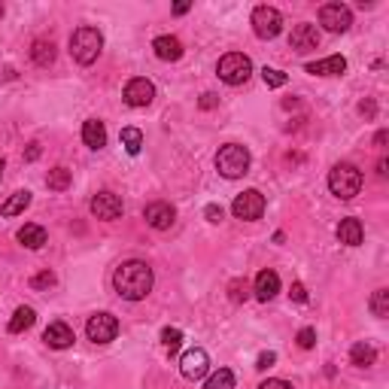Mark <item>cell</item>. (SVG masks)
I'll list each match as a JSON object with an SVG mask.
<instances>
[{"mask_svg": "<svg viewBox=\"0 0 389 389\" xmlns=\"http://www.w3.org/2000/svg\"><path fill=\"white\" fill-rule=\"evenodd\" d=\"M152 283H156L152 268L146 262H140V259L122 262L116 268V274H112V286H116V292L125 301H143L152 292Z\"/></svg>", "mask_w": 389, "mask_h": 389, "instance_id": "obj_1", "label": "cell"}, {"mask_svg": "<svg viewBox=\"0 0 389 389\" xmlns=\"http://www.w3.org/2000/svg\"><path fill=\"white\" fill-rule=\"evenodd\" d=\"M100 49H104V34L91 25H83L70 34V55L76 64H95Z\"/></svg>", "mask_w": 389, "mask_h": 389, "instance_id": "obj_2", "label": "cell"}, {"mask_svg": "<svg viewBox=\"0 0 389 389\" xmlns=\"http://www.w3.org/2000/svg\"><path fill=\"white\" fill-rule=\"evenodd\" d=\"M329 189L335 198L341 201H353L356 194L362 192V170L350 165V161H341V165H335L329 170Z\"/></svg>", "mask_w": 389, "mask_h": 389, "instance_id": "obj_3", "label": "cell"}, {"mask_svg": "<svg viewBox=\"0 0 389 389\" xmlns=\"http://www.w3.org/2000/svg\"><path fill=\"white\" fill-rule=\"evenodd\" d=\"M250 149L240 146V143H225V146L216 152V170L225 180H238L250 170Z\"/></svg>", "mask_w": 389, "mask_h": 389, "instance_id": "obj_4", "label": "cell"}, {"mask_svg": "<svg viewBox=\"0 0 389 389\" xmlns=\"http://www.w3.org/2000/svg\"><path fill=\"white\" fill-rule=\"evenodd\" d=\"M216 74H219L222 83H228V86H243V83L250 79V74H252V61L243 55V52H228V55L219 58Z\"/></svg>", "mask_w": 389, "mask_h": 389, "instance_id": "obj_5", "label": "cell"}, {"mask_svg": "<svg viewBox=\"0 0 389 389\" xmlns=\"http://www.w3.org/2000/svg\"><path fill=\"white\" fill-rule=\"evenodd\" d=\"M252 30L259 40H274L283 30V16L274 6H255L252 9Z\"/></svg>", "mask_w": 389, "mask_h": 389, "instance_id": "obj_6", "label": "cell"}, {"mask_svg": "<svg viewBox=\"0 0 389 389\" xmlns=\"http://www.w3.org/2000/svg\"><path fill=\"white\" fill-rule=\"evenodd\" d=\"M231 213H234L238 219H243V222L262 219V213H265V194H262L259 189L240 192L238 198H234V204H231Z\"/></svg>", "mask_w": 389, "mask_h": 389, "instance_id": "obj_7", "label": "cell"}, {"mask_svg": "<svg viewBox=\"0 0 389 389\" xmlns=\"http://www.w3.org/2000/svg\"><path fill=\"white\" fill-rule=\"evenodd\" d=\"M86 335H88V341H95V344H110V341H116V335H119V320H116L112 313H95V316H88Z\"/></svg>", "mask_w": 389, "mask_h": 389, "instance_id": "obj_8", "label": "cell"}, {"mask_svg": "<svg viewBox=\"0 0 389 389\" xmlns=\"http://www.w3.org/2000/svg\"><path fill=\"white\" fill-rule=\"evenodd\" d=\"M320 25L325 30H332V34H344V30H350L353 25V13H350V6H344V4H325L320 9Z\"/></svg>", "mask_w": 389, "mask_h": 389, "instance_id": "obj_9", "label": "cell"}, {"mask_svg": "<svg viewBox=\"0 0 389 389\" xmlns=\"http://www.w3.org/2000/svg\"><path fill=\"white\" fill-rule=\"evenodd\" d=\"M180 371H182L186 381H201V377H207V371H210L207 350H201V347L186 350V353H182V359H180Z\"/></svg>", "mask_w": 389, "mask_h": 389, "instance_id": "obj_10", "label": "cell"}, {"mask_svg": "<svg viewBox=\"0 0 389 389\" xmlns=\"http://www.w3.org/2000/svg\"><path fill=\"white\" fill-rule=\"evenodd\" d=\"M122 98H125V104H128V107H134V110L149 107L152 100H156V86H152L146 76H137V79H131V83L125 86Z\"/></svg>", "mask_w": 389, "mask_h": 389, "instance_id": "obj_11", "label": "cell"}, {"mask_svg": "<svg viewBox=\"0 0 389 389\" xmlns=\"http://www.w3.org/2000/svg\"><path fill=\"white\" fill-rule=\"evenodd\" d=\"M88 207H91V216L100 219V222H112V219L122 216V198L112 192H98Z\"/></svg>", "mask_w": 389, "mask_h": 389, "instance_id": "obj_12", "label": "cell"}, {"mask_svg": "<svg viewBox=\"0 0 389 389\" xmlns=\"http://www.w3.org/2000/svg\"><path fill=\"white\" fill-rule=\"evenodd\" d=\"M143 219H146V225H152L156 231H168L173 219H177V210L170 207L168 201H152L146 210H143Z\"/></svg>", "mask_w": 389, "mask_h": 389, "instance_id": "obj_13", "label": "cell"}, {"mask_svg": "<svg viewBox=\"0 0 389 389\" xmlns=\"http://www.w3.org/2000/svg\"><path fill=\"white\" fill-rule=\"evenodd\" d=\"M289 46L295 49V52H310V49L320 46V30H316V25H295L292 34H289Z\"/></svg>", "mask_w": 389, "mask_h": 389, "instance_id": "obj_14", "label": "cell"}, {"mask_svg": "<svg viewBox=\"0 0 389 389\" xmlns=\"http://www.w3.org/2000/svg\"><path fill=\"white\" fill-rule=\"evenodd\" d=\"M43 341L52 347V350H67V347H74V329H70L67 323H52L49 329L43 332Z\"/></svg>", "mask_w": 389, "mask_h": 389, "instance_id": "obj_15", "label": "cell"}, {"mask_svg": "<svg viewBox=\"0 0 389 389\" xmlns=\"http://www.w3.org/2000/svg\"><path fill=\"white\" fill-rule=\"evenodd\" d=\"M344 70H347L344 55H329L323 61H310V64H307V74H313V76H341Z\"/></svg>", "mask_w": 389, "mask_h": 389, "instance_id": "obj_16", "label": "cell"}, {"mask_svg": "<svg viewBox=\"0 0 389 389\" xmlns=\"http://www.w3.org/2000/svg\"><path fill=\"white\" fill-rule=\"evenodd\" d=\"M280 292V277H277V271H259V277H255V298L259 301H271L274 295Z\"/></svg>", "mask_w": 389, "mask_h": 389, "instance_id": "obj_17", "label": "cell"}, {"mask_svg": "<svg viewBox=\"0 0 389 389\" xmlns=\"http://www.w3.org/2000/svg\"><path fill=\"white\" fill-rule=\"evenodd\" d=\"M152 49H156V55L161 61H180L182 58V43L177 37H170V34L152 40Z\"/></svg>", "mask_w": 389, "mask_h": 389, "instance_id": "obj_18", "label": "cell"}, {"mask_svg": "<svg viewBox=\"0 0 389 389\" xmlns=\"http://www.w3.org/2000/svg\"><path fill=\"white\" fill-rule=\"evenodd\" d=\"M365 238V228H362V222L359 219H341V225H337V240L347 243V247H359Z\"/></svg>", "mask_w": 389, "mask_h": 389, "instance_id": "obj_19", "label": "cell"}, {"mask_svg": "<svg viewBox=\"0 0 389 389\" xmlns=\"http://www.w3.org/2000/svg\"><path fill=\"white\" fill-rule=\"evenodd\" d=\"M83 140L88 149H104L107 146V128L100 119H88L83 125Z\"/></svg>", "mask_w": 389, "mask_h": 389, "instance_id": "obj_20", "label": "cell"}, {"mask_svg": "<svg viewBox=\"0 0 389 389\" xmlns=\"http://www.w3.org/2000/svg\"><path fill=\"white\" fill-rule=\"evenodd\" d=\"M18 243H22V247H28V250H40L46 243V228L43 225H37V222H28L25 228H18Z\"/></svg>", "mask_w": 389, "mask_h": 389, "instance_id": "obj_21", "label": "cell"}, {"mask_svg": "<svg viewBox=\"0 0 389 389\" xmlns=\"http://www.w3.org/2000/svg\"><path fill=\"white\" fill-rule=\"evenodd\" d=\"M55 43L52 40H34V46H30V58H34L37 67H49L55 61Z\"/></svg>", "mask_w": 389, "mask_h": 389, "instance_id": "obj_22", "label": "cell"}, {"mask_svg": "<svg viewBox=\"0 0 389 389\" xmlns=\"http://www.w3.org/2000/svg\"><path fill=\"white\" fill-rule=\"evenodd\" d=\"M34 323H37L34 307H18V310L13 313V320H9V332H13V335H22V332H28Z\"/></svg>", "mask_w": 389, "mask_h": 389, "instance_id": "obj_23", "label": "cell"}, {"mask_svg": "<svg viewBox=\"0 0 389 389\" xmlns=\"http://www.w3.org/2000/svg\"><path fill=\"white\" fill-rule=\"evenodd\" d=\"M350 359H353L356 368H371L377 362V350L371 344H356L350 350Z\"/></svg>", "mask_w": 389, "mask_h": 389, "instance_id": "obj_24", "label": "cell"}, {"mask_svg": "<svg viewBox=\"0 0 389 389\" xmlns=\"http://www.w3.org/2000/svg\"><path fill=\"white\" fill-rule=\"evenodd\" d=\"M30 204V192L25 189V192H16L13 198H9L4 207H0V216H18V213H22L25 207Z\"/></svg>", "mask_w": 389, "mask_h": 389, "instance_id": "obj_25", "label": "cell"}, {"mask_svg": "<svg viewBox=\"0 0 389 389\" xmlns=\"http://www.w3.org/2000/svg\"><path fill=\"white\" fill-rule=\"evenodd\" d=\"M119 137H122V146L128 149V156H137V152L143 149V131L140 128H131L128 125V128H122Z\"/></svg>", "mask_w": 389, "mask_h": 389, "instance_id": "obj_26", "label": "cell"}, {"mask_svg": "<svg viewBox=\"0 0 389 389\" xmlns=\"http://www.w3.org/2000/svg\"><path fill=\"white\" fill-rule=\"evenodd\" d=\"M70 170L67 168H55V170H49V177H46V186L52 189V192H64V189H70Z\"/></svg>", "mask_w": 389, "mask_h": 389, "instance_id": "obj_27", "label": "cell"}, {"mask_svg": "<svg viewBox=\"0 0 389 389\" xmlns=\"http://www.w3.org/2000/svg\"><path fill=\"white\" fill-rule=\"evenodd\" d=\"M204 389H234V374L228 371V368H219L216 374L207 377V386Z\"/></svg>", "mask_w": 389, "mask_h": 389, "instance_id": "obj_28", "label": "cell"}, {"mask_svg": "<svg viewBox=\"0 0 389 389\" xmlns=\"http://www.w3.org/2000/svg\"><path fill=\"white\" fill-rule=\"evenodd\" d=\"M371 313L377 316V320L389 316V289H377V292L371 295Z\"/></svg>", "mask_w": 389, "mask_h": 389, "instance_id": "obj_29", "label": "cell"}, {"mask_svg": "<svg viewBox=\"0 0 389 389\" xmlns=\"http://www.w3.org/2000/svg\"><path fill=\"white\" fill-rule=\"evenodd\" d=\"M228 298L234 301V304H243V301H247L250 298V286H247V280H231L228 283Z\"/></svg>", "mask_w": 389, "mask_h": 389, "instance_id": "obj_30", "label": "cell"}, {"mask_svg": "<svg viewBox=\"0 0 389 389\" xmlns=\"http://www.w3.org/2000/svg\"><path fill=\"white\" fill-rule=\"evenodd\" d=\"M262 79H265V86H268V88H283L286 83H289V76H286L283 70H274V67H265Z\"/></svg>", "mask_w": 389, "mask_h": 389, "instance_id": "obj_31", "label": "cell"}, {"mask_svg": "<svg viewBox=\"0 0 389 389\" xmlns=\"http://www.w3.org/2000/svg\"><path fill=\"white\" fill-rule=\"evenodd\" d=\"M161 344H165L168 350L173 353V350H177V347L182 344V332H180V329H170V325H168V329H161Z\"/></svg>", "mask_w": 389, "mask_h": 389, "instance_id": "obj_32", "label": "cell"}, {"mask_svg": "<svg viewBox=\"0 0 389 389\" xmlns=\"http://www.w3.org/2000/svg\"><path fill=\"white\" fill-rule=\"evenodd\" d=\"M30 286H34V289H52L55 286V274L52 271H40L34 280H30Z\"/></svg>", "mask_w": 389, "mask_h": 389, "instance_id": "obj_33", "label": "cell"}, {"mask_svg": "<svg viewBox=\"0 0 389 389\" xmlns=\"http://www.w3.org/2000/svg\"><path fill=\"white\" fill-rule=\"evenodd\" d=\"M295 341H298L301 350H310V347L316 344V332L310 329V325H307V329H301V332H298V337H295Z\"/></svg>", "mask_w": 389, "mask_h": 389, "instance_id": "obj_34", "label": "cell"}, {"mask_svg": "<svg viewBox=\"0 0 389 389\" xmlns=\"http://www.w3.org/2000/svg\"><path fill=\"white\" fill-rule=\"evenodd\" d=\"M274 362H277V353H271V350H268V353H262V356H259L255 368H259V371H268V368H271Z\"/></svg>", "mask_w": 389, "mask_h": 389, "instance_id": "obj_35", "label": "cell"}, {"mask_svg": "<svg viewBox=\"0 0 389 389\" xmlns=\"http://www.w3.org/2000/svg\"><path fill=\"white\" fill-rule=\"evenodd\" d=\"M204 216H207V222H222V207L219 204H207V207H204Z\"/></svg>", "mask_w": 389, "mask_h": 389, "instance_id": "obj_36", "label": "cell"}, {"mask_svg": "<svg viewBox=\"0 0 389 389\" xmlns=\"http://www.w3.org/2000/svg\"><path fill=\"white\" fill-rule=\"evenodd\" d=\"M289 295H292V301H298V304H304V301H307V289H304V283H292V289H289Z\"/></svg>", "mask_w": 389, "mask_h": 389, "instance_id": "obj_37", "label": "cell"}, {"mask_svg": "<svg viewBox=\"0 0 389 389\" xmlns=\"http://www.w3.org/2000/svg\"><path fill=\"white\" fill-rule=\"evenodd\" d=\"M259 389H292V383H286V381H280V377H271V381H265V383H259Z\"/></svg>", "mask_w": 389, "mask_h": 389, "instance_id": "obj_38", "label": "cell"}, {"mask_svg": "<svg viewBox=\"0 0 389 389\" xmlns=\"http://www.w3.org/2000/svg\"><path fill=\"white\" fill-rule=\"evenodd\" d=\"M216 104H219V98H216V95H210V91H207V95H201V100H198V107H201V110H213Z\"/></svg>", "mask_w": 389, "mask_h": 389, "instance_id": "obj_39", "label": "cell"}, {"mask_svg": "<svg viewBox=\"0 0 389 389\" xmlns=\"http://www.w3.org/2000/svg\"><path fill=\"white\" fill-rule=\"evenodd\" d=\"M359 112H362V116L371 119L374 112H377V104H374V100H362V104H359Z\"/></svg>", "mask_w": 389, "mask_h": 389, "instance_id": "obj_40", "label": "cell"}, {"mask_svg": "<svg viewBox=\"0 0 389 389\" xmlns=\"http://www.w3.org/2000/svg\"><path fill=\"white\" fill-rule=\"evenodd\" d=\"M189 0H180V4H173V16H186L189 13Z\"/></svg>", "mask_w": 389, "mask_h": 389, "instance_id": "obj_41", "label": "cell"}, {"mask_svg": "<svg viewBox=\"0 0 389 389\" xmlns=\"http://www.w3.org/2000/svg\"><path fill=\"white\" fill-rule=\"evenodd\" d=\"M25 158H28V161H37V158H40V146H37V143H30V146H28Z\"/></svg>", "mask_w": 389, "mask_h": 389, "instance_id": "obj_42", "label": "cell"}, {"mask_svg": "<svg viewBox=\"0 0 389 389\" xmlns=\"http://www.w3.org/2000/svg\"><path fill=\"white\" fill-rule=\"evenodd\" d=\"M386 137H389V134H386V131H377V137H374V143H377V146H383V143H386Z\"/></svg>", "mask_w": 389, "mask_h": 389, "instance_id": "obj_43", "label": "cell"}, {"mask_svg": "<svg viewBox=\"0 0 389 389\" xmlns=\"http://www.w3.org/2000/svg\"><path fill=\"white\" fill-rule=\"evenodd\" d=\"M386 168H389V165H386V158L377 161V173H381V177H386Z\"/></svg>", "mask_w": 389, "mask_h": 389, "instance_id": "obj_44", "label": "cell"}, {"mask_svg": "<svg viewBox=\"0 0 389 389\" xmlns=\"http://www.w3.org/2000/svg\"><path fill=\"white\" fill-rule=\"evenodd\" d=\"M0 177H4V161H0Z\"/></svg>", "mask_w": 389, "mask_h": 389, "instance_id": "obj_45", "label": "cell"}, {"mask_svg": "<svg viewBox=\"0 0 389 389\" xmlns=\"http://www.w3.org/2000/svg\"><path fill=\"white\" fill-rule=\"evenodd\" d=\"M0 18H4V4H0Z\"/></svg>", "mask_w": 389, "mask_h": 389, "instance_id": "obj_46", "label": "cell"}]
</instances>
